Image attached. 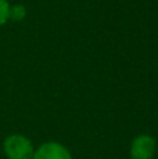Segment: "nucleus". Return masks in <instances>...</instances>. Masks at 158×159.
I'll use <instances>...</instances> for the list:
<instances>
[{
    "label": "nucleus",
    "mask_w": 158,
    "mask_h": 159,
    "mask_svg": "<svg viewBox=\"0 0 158 159\" xmlns=\"http://www.w3.org/2000/svg\"><path fill=\"white\" fill-rule=\"evenodd\" d=\"M3 152L7 159H32L35 148L25 135L10 134L3 141Z\"/></svg>",
    "instance_id": "1"
},
{
    "label": "nucleus",
    "mask_w": 158,
    "mask_h": 159,
    "mask_svg": "<svg viewBox=\"0 0 158 159\" xmlns=\"http://www.w3.org/2000/svg\"><path fill=\"white\" fill-rule=\"evenodd\" d=\"M157 151V141L150 134H140L130 144V159H153Z\"/></svg>",
    "instance_id": "2"
},
{
    "label": "nucleus",
    "mask_w": 158,
    "mask_h": 159,
    "mask_svg": "<svg viewBox=\"0 0 158 159\" xmlns=\"http://www.w3.org/2000/svg\"><path fill=\"white\" fill-rule=\"evenodd\" d=\"M32 159H73V157L69 148L63 144L56 141H46L35 149Z\"/></svg>",
    "instance_id": "3"
},
{
    "label": "nucleus",
    "mask_w": 158,
    "mask_h": 159,
    "mask_svg": "<svg viewBox=\"0 0 158 159\" xmlns=\"http://www.w3.org/2000/svg\"><path fill=\"white\" fill-rule=\"evenodd\" d=\"M27 16V10L22 4H14L10 6V20L13 21H21Z\"/></svg>",
    "instance_id": "4"
},
{
    "label": "nucleus",
    "mask_w": 158,
    "mask_h": 159,
    "mask_svg": "<svg viewBox=\"0 0 158 159\" xmlns=\"http://www.w3.org/2000/svg\"><path fill=\"white\" fill-rule=\"evenodd\" d=\"M10 20V3L7 0H0V27Z\"/></svg>",
    "instance_id": "5"
}]
</instances>
